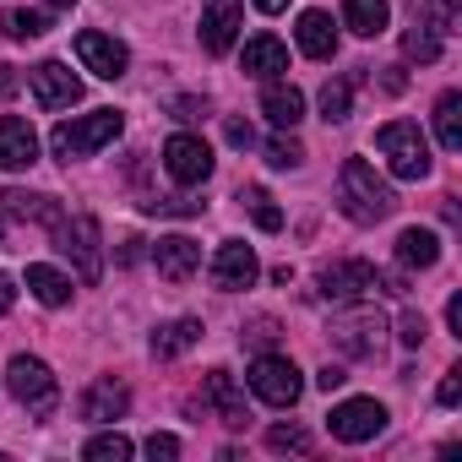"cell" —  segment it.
<instances>
[{
  "instance_id": "cell-1",
  "label": "cell",
  "mask_w": 462,
  "mask_h": 462,
  "mask_svg": "<svg viewBox=\"0 0 462 462\" xmlns=\"http://www.w3.org/2000/svg\"><path fill=\"white\" fill-rule=\"evenodd\" d=\"M337 207L354 223H381V217L397 212V196H392L386 180H375V169L365 158H343V169H337Z\"/></svg>"
},
{
  "instance_id": "cell-2",
  "label": "cell",
  "mask_w": 462,
  "mask_h": 462,
  "mask_svg": "<svg viewBox=\"0 0 462 462\" xmlns=\"http://www.w3.org/2000/svg\"><path fill=\"white\" fill-rule=\"evenodd\" d=\"M120 109H93V115H82V120H60L55 131H50V152L60 158V163H71V158H93L98 147H109L115 136H120Z\"/></svg>"
},
{
  "instance_id": "cell-3",
  "label": "cell",
  "mask_w": 462,
  "mask_h": 462,
  "mask_svg": "<svg viewBox=\"0 0 462 462\" xmlns=\"http://www.w3.org/2000/svg\"><path fill=\"white\" fill-rule=\"evenodd\" d=\"M104 228H98V217L93 212H77V217H60L55 223V251L66 256V262H77V278L82 283H98L104 278Z\"/></svg>"
},
{
  "instance_id": "cell-4",
  "label": "cell",
  "mask_w": 462,
  "mask_h": 462,
  "mask_svg": "<svg viewBox=\"0 0 462 462\" xmlns=\"http://www.w3.org/2000/svg\"><path fill=\"white\" fill-rule=\"evenodd\" d=\"M375 152L386 158V169L397 180H424L430 174V142H424V131L413 120H386L375 131Z\"/></svg>"
},
{
  "instance_id": "cell-5",
  "label": "cell",
  "mask_w": 462,
  "mask_h": 462,
  "mask_svg": "<svg viewBox=\"0 0 462 462\" xmlns=\"http://www.w3.org/2000/svg\"><path fill=\"white\" fill-rule=\"evenodd\" d=\"M190 413H196V419H217V424H228V430H245V424H251L245 392L235 386V375H228V370H207V375H201V392L190 397Z\"/></svg>"
},
{
  "instance_id": "cell-6",
  "label": "cell",
  "mask_w": 462,
  "mask_h": 462,
  "mask_svg": "<svg viewBox=\"0 0 462 462\" xmlns=\"http://www.w3.org/2000/svg\"><path fill=\"white\" fill-rule=\"evenodd\" d=\"M251 392H256L267 408H294L300 392H305V381H300L294 359H283V354H262V359L251 365Z\"/></svg>"
},
{
  "instance_id": "cell-7",
  "label": "cell",
  "mask_w": 462,
  "mask_h": 462,
  "mask_svg": "<svg viewBox=\"0 0 462 462\" xmlns=\"http://www.w3.org/2000/svg\"><path fill=\"white\" fill-rule=\"evenodd\" d=\"M6 381H12V392H17V402H23V408H33V413H55L60 386H55V375H50V365H44V359L17 354V359H12V370H6Z\"/></svg>"
},
{
  "instance_id": "cell-8",
  "label": "cell",
  "mask_w": 462,
  "mask_h": 462,
  "mask_svg": "<svg viewBox=\"0 0 462 462\" xmlns=\"http://www.w3.org/2000/svg\"><path fill=\"white\" fill-rule=\"evenodd\" d=\"M327 430H332V440H348V446L375 440V435L386 430V408H381L375 397H348V402H337V408H332Z\"/></svg>"
},
{
  "instance_id": "cell-9",
  "label": "cell",
  "mask_w": 462,
  "mask_h": 462,
  "mask_svg": "<svg viewBox=\"0 0 462 462\" xmlns=\"http://www.w3.org/2000/svg\"><path fill=\"white\" fill-rule=\"evenodd\" d=\"M245 23V0H201V50L207 55H228Z\"/></svg>"
},
{
  "instance_id": "cell-10",
  "label": "cell",
  "mask_w": 462,
  "mask_h": 462,
  "mask_svg": "<svg viewBox=\"0 0 462 462\" xmlns=\"http://www.w3.org/2000/svg\"><path fill=\"white\" fill-rule=\"evenodd\" d=\"M163 169H169V180L174 185H201L207 174H212V147L201 142V136H169L163 142Z\"/></svg>"
},
{
  "instance_id": "cell-11",
  "label": "cell",
  "mask_w": 462,
  "mask_h": 462,
  "mask_svg": "<svg viewBox=\"0 0 462 462\" xmlns=\"http://www.w3.org/2000/svg\"><path fill=\"white\" fill-rule=\"evenodd\" d=\"M316 283H321V300L348 305V300H365L370 289H381V273L370 262H327Z\"/></svg>"
},
{
  "instance_id": "cell-12",
  "label": "cell",
  "mask_w": 462,
  "mask_h": 462,
  "mask_svg": "<svg viewBox=\"0 0 462 462\" xmlns=\"http://www.w3.org/2000/svg\"><path fill=\"white\" fill-rule=\"evenodd\" d=\"M386 332V321L375 316V310H354V316H337L332 321V337H337V348L343 354H359V359H375L381 354V337Z\"/></svg>"
},
{
  "instance_id": "cell-13",
  "label": "cell",
  "mask_w": 462,
  "mask_h": 462,
  "mask_svg": "<svg viewBox=\"0 0 462 462\" xmlns=\"http://www.w3.org/2000/svg\"><path fill=\"white\" fill-rule=\"evenodd\" d=\"M256 273H262V262H256V251H251V245H240V240H223V245H217V256H212V283H217L223 294L251 289V283H256Z\"/></svg>"
},
{
  "instance_id": "cell-14",
  "label": "cell",
  "mask_w": 462,
  "mask_h": 462,
  "mask_svg": "<svg viewBox=\"0 0 462 462\" xmlns=\"http://www.w3.org/2000/svg\"><path fill=\"white\" fill-rule=\"evenodd\" d=\"M77 55H82V66H88L93 77H104V82H115V77H125V66H131V55H125V44H120V39H109V33H98V28H88V33H77Z\"/></svg>"
},
{
  "instance_id": "cell-15",
  "label": "cell",
  "mask_w": 462,
  "mask_h": 462,
  "mask_svg": "<svg viewBox=\"0 0 462 462\" xmlns=\"http://www.w3.org/2000/svg\"><path fill=\"white\" fill-rule=\"evenodd\" d=\"M39 163V136L23 115H0V169H33Z\"/></svg>"
},
{
  "instance_id": "cell-16",
  "label": "cell",
  "mask_w": 462,
  "mask_h": 462,
  "mask_svg": "<svg viewBox=\"0 0 462 462\" xmlns=\"http://www.w3.org/2000/svg\"><path fill=\"white\" fill-rule=\"evenodd\" d=\"M33 98H39V109H71L82 98V82L60 60H44V66H33Z\"/></svg>"
},
{
  "instance_id": "cell-17",
  "label": "cell",
  "mask_w": 462,
  "mask_h": 462,
  "mask_svg": "<svg viewBox=\"0 0 462 462\" xmlns=\"http://www.w3.org/2000/svg\"><path fill=\"white\" fill-rule=\"evenodd\" d=\"M152 267H158L163 283H185V278L201 267V245L185 240V235H163V240L152 245Z\"/></svg>"
},
{
  "instance_id": "cell-18",
  "label": "cell",
  "mask_w": 462,
  "mask_h": 462,
  "mask_svg": "<svg viewBox=\"0 0 462 462\" xmlns=\"http://www.w3.org/2000/svg\"><path fill=\"white\" fill-rule=\"evenodd\" d=\"M240 71H251V77H283L289 71V50H283V39H273V33H256L251 44H245V55H240Z\"/></svg>"
},
{
  "instance_id": "cell-19",
  "label": "cell",
  "mask_w": 462,
  "mask_h": 462,
  "mask_svg": "<svg viewBox=\"0 0 462 462\" xmlns=\"http://www.w3.org/2000/svg\"><path fill=\"white\" fill-rule=\"evenodd\" d=\"M125 408H131V392H125L120 381H93L88 397H82V419H88V424H115Z\"/></svg>"
},
{
  "instance_id": "cell-20",
  "label": "cell",
  "mask_w": 462,
  "mask_h": 462,
  "mask_svg": "<svg viewBox=\"0 0 462 462\" xmlns=\"http://www.w3.org/2000/svg\"><path fill=\"white\" fill-rule=\"evenodd\" d=\"M262 115H267L278 131H294V125L305 120V93L289 88V82H267V93H262Z\"/></svg>"
},
{
  "instance_id": "cell-21",
  "label": "cell",
  "mask_w": 462,
  "mask_h": 462,
  "mask_svg": "<svg viewBox=\"0 0 462 462\" xmlns=\"http://www.w3.org/2000/svg\"><path fill=\"white\" fill-rule=\"evenodd\" d=\"M300 50L310 55V60H332L337 55V28H332V17L327 12H300Z\"/></svg>"
},
{
  "instance_id": "cell-22",
  "label": "cell",
  "mask_w": 462,
  "mask_h": 462,
  "mask_svg": "<svg viewBox=\"0 0 462 462\" xmlns=\"http://www.w3.org/2000/svg\"><path fill=\"white\" fill-rule=\"evenodd\" d=\"M397 262L408 273H430L440 262V240L430 235V228H402V235H397Z\"/></svg>"
},
{
  "instance_id": "cell-23",
  "label": "cell",
  "mask_w": 462,
  "mask_h": 462,
  "mask_svg": "<svg viewBox=\"0 0 462 462\" xmlns=\"http://www.w3.org/2000/svg\"><path fill=\"white\" fill-rule=\"evenodd\" d=\"M0 207H6L12 217H23V223H50V228L66 217L55 196H33V190H6V196H0Z\"/></svg>"
},
{
  "instance_id": "cell-24",
  "label": "cell",
  "mask_w": 462,
  "mask_h": 462,
  "mask_svg": "<svg viewBox=\"0 0 462 462\" xmlns=\"http://www.w3.org/2000/svg\"><path fill=\"white\" fill-rule=\"evenodd\" d=\"M343 23L359 39H381L386 23H392V6H386V0H343Z\"/></svg>"
},
{
  "instance_id": "cell-25",
  "label": "cell",
  "mask_w": 462,
  "mask_h": 462,
  "mask_svg": "<svg viewBox=\"0 0 462 462\" xmlns=\"http://www.w3.org/2000/svg\"><path fill=\"white\" fill-rule=\"evenodd\" d=\"M435 136L446 152H462V93H440L435 104Z\"/></svg>"
},
{
  "instance_id": "cell-26",
  "label": "cell",
  "mask_w": 462,
  "mask_h": 462,
  "mask_svg": "<svg viewBox=\"0 0 462 462\" xmlns=\"http://www.w3.org/2000/svg\"><path fill=\"white\" fill-rule=\"evenodd\" d=\"M196 343H201V321H169V327L152 332V354L158 359H174V354H185Z\"/></svg>"
},
{
  "instance_id": "cell-27",
  "label": "cell",
  "mask_w": 462,
  "mask_h": 462,
  "mask_svg": "<svg viewBox=\"0 0 462 462\" xmlns=\"http://www.w3.org/2000/svg\"><path fill=\"white\" fill-rule=\"evenodd\" d=\"M28 289H33V300L39 305H66L71 300V278L66 273H55V267H28Z\"/></svg>"
},
{
  "instance_id": "cell-28",
  "label": "cell",
  "mask_w": 462,
  "mask_h": 462,
  "mask_svg": "<svg viewBox=\"0 0 462 462\" xmlns=\"http://www.w3.org/2000/svg\"><path fill=\"white\" fill-rule=\"evenodd\" d=\"M240 207L256 217V228H267V235H278V228H283V212L273 207V196H267L262 185H245V190H240Z\"/></svg>"
},
{
  "instance_id": "cell-29",
  "label": "cell",
  "mask_w": 462,
  "mask_h": 462,
  "mask_svg": "<svg viewBox=\"0 0 462 462\" xmlns=\"http://www.w3.org/2000/svg\"><path fill=\"white\" fill-rule=\"evenodd\" d=\"M402 55H408V60H419V66L440 60V33H435L430 23H413V28L402 33Z\"/></svg>"
},
{
  "instance_id": "cell-30",
  "label": "cell",
  "mask_w": 462,
  "mask_h": 462,
  "mask_svg": "<svg viewBox=\"0 0 462 462\" xmlns=\"http://www.w3.org/2000/svg\"><path fill=\"white\" fill-rule=\"evenodd\" d=\"M0 28H6V39L28 44V39H44L50 33V17L44 12H6V17H0Z\"/></svg>"
},
{
  "instance_id": "cell-31",
  "label": "cell",
  "mask_w": 462,
  "mask_h": 462,
  "mask_svg": "<svg viewBox=\"0 0 462 462\" xmlns=\"http://www.w3.org/2000/svg\"><path fill=\"white\" fill-rule=\"evenodd\" d=\"M82 457H88V462H125V457H131V440H125V435H93V440L82 446Z\"/></svg>"
},
{
  "instance_id": "cell-32",
  "label": "cell",
  "mask_w": 462,
  "mask_h": 462,
  "mask_svg": "<svg viewBox=\"0 0 462 462\" xmlns=\"http://www.w3.org/2000/svg\"><path fill=\"white\" fill-rule=\"evenodd\" d=\"M419 6H424V17H430L435 33H457V23H462V0H419Z\"/></svg>"
},
{
  "instance_id": "cell-33",
  "label": "cell",
  "mask_w": 462,
  "mask_h": 462,
  "mask_svg": "<svg viewBox=\"0 0 462 462\" xmlns=\"http://www.w3.org/2000/svg\"><path fill=\"white\" fill-rule=\"evenodd\" d=\"M267 163H273V169H300V163H305V147H300L294 136H273V142H267Z\"/></svg>"
},
{
  "instance_id": "cell-34",
  "label": "cell",
  "mask_w": 462,
  "mask_h": 462,
  "mask_svg": "<svg viewBox=\"0 0 462 462\" xmlns=\"http://www.w3.org/2000/svg\"><path fill=\"white\" fill-rule=\"evenodd\" d=\"M267 446H273V451H310V430H300V424H273V430H267Z\"/></svg>"
},
{
  "instance_id": "cell-35",
  "label": "cell",
  "mask_w": 462,
  "mask_h": 462,
  "mask_svg": "<svg viewBox=\"0 0 462 462\" xmlns=\"http://www.w3.org/2000/svg\"><path fill=\"white\" fill-rule=\"evenodd\" d=\"M321 115L327 120H348V82H327L321 88Z\"/></svg>"
},
{
  "instance_id": "cell-36",
  "label": "cell",
  "mask_w": 462,
  "mask_h": 462,
  "mask_svg": "<svg viewBox=\"0 0 462 462\" xmlns=\"http://www.w3.org/2000/svg\"><path fill=\"white\" fill-rule=\"evenodd\" d=\"M424 332H430V321H424L419 310H402V321H397V337H402L408 348H419V343H424Z\"/></svg>"
},
{
  "instance_id": "cell-37",
  "label": "cell",
  "mask_w": 462,
  "mask_h": 462,
  "mask_svg": "<svg viewBox=\"0 0 462 462\" xmlns=\"http://www.w3.org/2000/svg\"><path fill=\"white\" fill-rule=\"evenodd\" d=\"M435 397H440V408H457V402H462V370H457V365L440 375V392H435Z\"/></svg>"
},
{
  "instance_id": "cell-38",
  "label": "cell",
  "mask_w": 462,
  "mask_h": 462,
  "mask_svg": "<svg viewBox=\"0 0 462 462\" xmlns=\"http://www.w3.org/2000/svg\"><path fill=\"white\" fill-rule=\"evenodd\" d=\"M147 457L152 462H174L180 457V440L174 435H147Z\"/></svg>"
},
{
  "instance_id": "cell-39",
  "label": "cell",
  "mask_w": 462,
  "mask_h": 462,
  "mask_svg": "<svg viewBox=\"0 0 462 462\" xmlns=\"http://www.w3.org/2000/svg\"><path fill=\"white\" fill-rule=\"evenodd\" d=\"M223 136H228V147H256L251 120H223Z\"/></svg>"
},
{
  "instance_id": "cell-40",
  "label": "cell",
  "mask_w": 462,
  "mask_h": 462,
  "mask_svg": "<svg viewBox=\"0 0 462 462\" xmlns=\"http://www.w3.org/2000/svg\"><path fill=\"white\" fill-rule=\"evenodd\" d=\"M273 337H278V321H267V316H262V321H251V327H245V343H256V348H267V343H273Z\"/></svg>"
},
{
  "instance_id": "cell-41",
  "label": "cell",
  "mask_w": 462,
  "mask_h": 462,
  "mask_svg": "<svg viewBox=\"0 0 462 462\" xmlns=\"http://www.w3.org/2000/svg\"><path fill=\"white\" fill-rule=\"evenodd\" d=\"M343 381H348V370H343V365H321V375H316V386H321V392H337Z\"/></svg>"
},
{
  "instance_id": "cell-42",
  "label": "cell",
  "mask_w": 462,
  "mask_h": 462,
  "mask_svg": "<svg viewBox=\"0 0 462 462\" xmlns=\"http://www.w3.org/2000/svg\"><path fill=\"white\" fill-rule=\"evenodd\" d=\"M174 115H180V120H201V115H207V104H201V98H180V104H174Z\"/></svg>"
},
{
  "instance_id": "cell-43",
  "label": "cell",
  "mask_w": 462,
  "mask_h": 462,
  "mask_svg": "<svg viewBox=\"0 0 462 462\" xmlns=\"http://www.w3.org/2000/svg\"><path fill=\"white\" fill-rule=\"evenodd\" d=\"M446 327L462 337V294H451V300H446Z\"/></svg>"
},
{
  "instance_id": "cell-44",
  "label": "cell",
  "mask_w": 462,
  "mask_h": 462,
  "mask_svg": "<svg viewBox=\"0 0 462 462\" xmlns=\"http://www.w3.org/2000/svg\"><path fill=\"white\" fill-rule=\"evenodd\" d=\"M12 300H17V289H12V278H6V273H0V316L12 310Z\"/></svg>"
},
{
  "instance_id": "cell-45",
  "label": "cell",
  "mask_w": 462,
  "mask_h": 462,
  "mask_svg": "<svg viewBox=\"0 0 462 462\" xmlns=\"http://www.w3.org/2000/svg\"><path fill=\"white\" fill-rule=\"evenodd\" d=\"M17 93V71L12 66H0V98H12Z\"/></svg>"
},
{
  "instance_id": "cell-46",
  "label": "cell",
  "mask_w": 462,
  "mask_h": 462,
  "mask_svg": "<svg viewBox=\"0 0 462 462\" xmlns=\"http://www.w3.org/2000/svg\"><path fill=\"white\" fill-rule=\"evenodd\" d=\"M256 12H267V17H278V12H289V0H256Z\"/></svg>"
},
{
  "instance_id": "cell-47",
  "label": "cell",
  "mask_w": 462,
  "mask_h": 462,
  "mask_svg": "<svg viewBox=\"0 0 462 462\" xmlns=\"http://www.w3.org/2000/svg\"><path fill=\"white\" fill-rule=\"evenodd\" d=\"M0 251H6V223H0Z\"/></svg>"
},
{
  "instance_id": "cell-48",
  "label": "cell",
  "mask_w": 462,
  "mask_h": 462,
  "mask_svg": "<svg viewBox=\"0 0 462 462\" xmlns=\"http://www.w3.org/2000/svg\"><path fill=\"white\" fill-rule=\"evenodd\" d=\"M50 6H77V0H50Z\"/></svg>"
}]
</instances>
